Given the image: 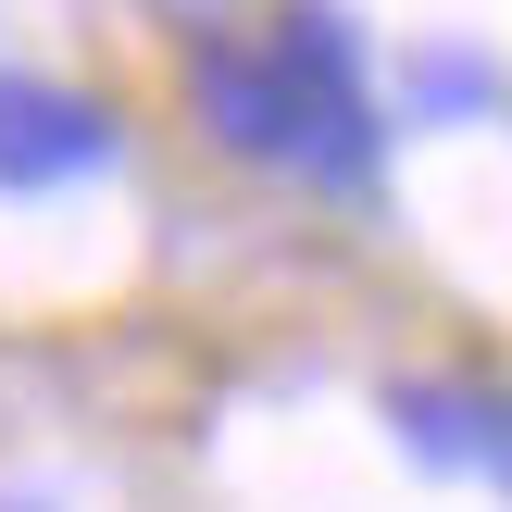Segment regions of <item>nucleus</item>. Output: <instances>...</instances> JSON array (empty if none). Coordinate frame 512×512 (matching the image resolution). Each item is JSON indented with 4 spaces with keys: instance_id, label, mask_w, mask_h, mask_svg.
Instances as JSON below:
<instances>
[{
    "instance_id": "2",
    "label": "nucleus",
    "mask_w": 512,
    "mask_h": 512,
    "mask_svg": "<svg viewBox=\"0 0 512 512\" xmlns=\"http://www.w3.org/2000/svg\"><path fill=\"white\" fill-rule=\"evenodd\" d=\"M200 113H213V138H238V150H300L313 138L300 88L275 63H250V50H200Z\"/></svg>"
},
{
    "instance_id": "4",
    "label": "nucleus",
    "mask_w": 512,
    "mask_h": 512,
    "mask_svg": "<svg viewBox=\"0 0 512 512\" xmlns=\"http://www.w3.org/2000/svg\"><path fill=\"white\" fill-rule=\"evenodd\" d=\"M13 512H25V500H13Z\"/></svg>"
},
{
    "instance_id": "1",
    "label": "nucleus",
    "mask_w": 512,
    "mask_h": 512,
    "mask_svg": "<svg viewBox=\"0 0 512 512\" xmlns=\"http://www.w3.org/2000/svg\"><path fill=\"white\" fill-rule=\"evenodd\" d=\"M113 150V125L63 88H0V188H63Z\"/></svg>"
},
{
    "instance_id": "3",
    "label": "nucleus",
    "mask_w": 512,
    "mask_h": 512,
    "mask_svg": "<svg viewBox=\"0 0 512 512\" xmlns=\"http://www.w3.org/2000/svg\"><path fill=\"white\" fill-rule=\"evenodd\" d=\"M488 450H500V475H512V425H500V438H488Z\"/></svg>"
}]
</instances>
